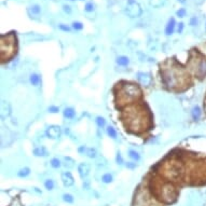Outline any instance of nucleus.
Returning <instances> with one entry per match:
<instances>
[{"label": "nucleus", "instance_id": "obj_1", "mask_svg": "<svg viewBox=\"0 0 206 206\" xmlns=\"http://www.w3.org/2000/svg\"><path fill=\"white\" fill-rule=\"evenodd\" d=\"M120 120L130 134L141 135L153 128V115L146 102H137L123 108Z\"/></svg>", "mask_w": 206, "mask_h": 206}, {"label": "nucleus", "instance_id": "obj_2", "mask_svg": "<svg viewBox=\"0 0 206 206\" xmlns=\"http://www.w3.org/2000/svg\"><path fill=\"white\" fill-rule=\"evenodd\" d=\"M160 74L165 87L174 93L185 92L191 84L189 72L175 57L167 58L161 64Z\"/></svg>", "mask_w": 206, "mask_h": 206}, {"label": "nucleus", "instance_id": "obj_3", "mask_svg": "<svg viewBox=\"0 0 206 206\" xmlns=\"http://www.w3.org/2000/svg\"><path fill=\"white\" fill-rule=\"evenodd\" d=\"M115 105L117 109H123L143 98V91L138 84L120 81L113 87Z\"/></svg>", "mask_w": 206, "mask_h": 206}, {"label": "nucleus", "instance_id": "obj_4", "mask_svg": "<svg viewBox=\"0 0 206 206\" xmlns=\"http://www.w3.org/2000/svg\"><path fill=\"white\" fill-rule=\"evenodd\" d=\"M164 178L168 180H179L182 174L181 161L178 156H169L159 164V172Z\"/></svg>", "mask_w": 206, "mask_h": 206}, {"label": "nucleus", "instance_id": "obj_5", "mask_svg": "<svg viewBox=\"0 0 206 206\" xmlns=\"http://www.w3.org/2000/svg\"><path fill=\"white\" fill-rule=\"evenodd\" d=\"M18 51L17 38L14 31H11L0 37V58L1 63H8L16 56Z\"/></svg>", "mask_w": 206, "mask_h": 206}, {"label": "nucleus", "instance_id": "obj_6", "mask_svg": "<svg viewBox=\"0 0 206 206\" xmlns=\"http://www.w3.org/2000/svg\"><path fill=\"white\" fill-rule=\"evenodd\" d=\"M187 66L196 77L203 78L206 76V59L202 58L198 54V56H193L190 53V58L187 62Z\"/></svg>", "mask_w": 206, "mask_h": 206}, {"label": "nucleus", "instance_id": "obj_7", "mask_svg": "<svg viewBox=\"0 0 206 206\" xmlns=\"http://www.w3.org/2000/svg\"><path fill=\"white\" fill-rule=\"evenodd\" d=\"M143 10L140 8V5L138 3H133V4H128V9H126V13L130 17H138L141 15Z\"/></svg>", "mask_w": 206, "mask_h": 206}, {"label": "nucleus", "instance_id": "obj_8", "mask_svg": "<svg viewBox=\"0 0 206 206\" xmlns=\"http://www.w3.org/2000/svg\"><path fill=\"white\" fill-rule=\"evenodd\" d=\"M137 79L141 84L144 85H147L149 87L151 82H152V77L150 74H147V72H138L137 74Z\"/></svg>", "mask_w": 206, "mask_h": 206}, {"label": "nucleus", "instance_id": "obj_9", "mask_svg": "<svg viewBox=\"0 0 206 206\" xmlns=\"http://www.w3.org/2000/svg\"><path fill=\"white\" fill-rule=\"evenodd\" d=\"M62 134V130L57 125H52L46 130V135L50 138H58Z\"/></svg>", "mask_w": 206, "mask_h": 206}, {"label": "nucleus", "instance_id": "obj_10", "mask_svg": "<svg viewBox=\"0 0 206 206\" xmlns=\"http://www.w3.org/2000/svg\"><path fill=\"white\" fill-rule=\"evenodd\" d=\"M62 180L65 187H70V186L74 185V177H72V175H71L69 172H64V173L62 174Z\"/></svg>", "mask_w": 206, "mask_h": 206}, {"label": "nucleus", "instance_id": "obj_11", "mask_svg": "<svg viewBox=\"0 0 206 206\" xmlns=\"http://www.w3.org/2000/svg\"><path fill=\"white\" fill-rule=\"evenodd\" d=\"M175 26H176L175 18H174V17L169 18L168 22H167V25H166V27H165V33H166L167 36H171V35L174 33V30H175Z\"/></svg>", "mask_w": 206, "mask_h": 206}, {"label": "nucleus", "instance_id": "obj_12", "mask_svg": "<svg viewBox=\"0 0 206 206\" xmlns=\"http://www.w3.org/2000/svg\"><path fill=\"white\" fill-rule=\"evenodd\" d=\"M78 171L80 175H81V177H87L89 172H90V166L87 163H81V164L79 165Z\"/></svg>", "mask_w": 206, "mask_h": 206}, {"label": "nucleus", "instance_id": "obj_13", "mask_svg": "<svg viewBox=\"0 0 206 206\" xmlns=\"http://www.w3.org/2000/svg\"><path fill=\"white\" fill-rule=\"evenodd\" d=\"M80 152H83L85 156H87L89 158H95L96 157V150L93 148H85V147H81L79 149Z\"/></svg>", "mask_w": 206, "mask_h": 206}, {"label": "nucleus", "instance_id": "obj_14", "mask_svg": "<svg viewBox=\"0 0 206 206\" xmlns=\"http://www.w3.org/2000/svg\"><path fill=\"white\" fill-rule=\"evenodd\" d=\"M33 154L37 157H48L49 152L46 151V149L44 147H37L33 150Z\"/></svg>", "mask_w": 206, "mask_h": 206}, {"label": "nucleus", "instance_id": "obj_15", "mask_svg": "<svg viewBox=\"0 0 206 206\" xmlns=\"http://www.w3.org/2000/svg\"><path fill=\"white\" fill-rule=\"evenodd\" d=\"M166 0H149V4L153 7V8H160L162 5H164Z\"/></svg>", "mask_w": 206, "mask_h": 206}, {"label": "nucleus", "instance_id": "obj_16", "mask_svg": "<svg viewBox=\"0 0 206 206\" xmlns=\"http://www.w3.org/2000/svg\"><path fill=\"white\" fill-rule=\"evenodd\" d=\"M117 63L120 66H128V63H130V59L126 56H120V57L117 58Z\"/></svg>", "mask_w": 206, "mask_h": 206}, {"label": "nucleus", "instance_id": "obj_17", "mask_svg": "<svg viewBox=\"0 0 206 206\" xmlns=\"http://www.w3.org/2000/svg\"><path fill=\"white\" fill-rule=\"evenodd\" d=\"M76 115V111H74L72 108H66L64 110V117L67 118V119H72Z\"/></svg>", "mask_w": 206, "mask_h": 206}, {"label": "nucleus", "instance_id": "obj_18", "mask_svg": "<svg viewBox=\"0 0 206 206\" xmlns=\"http://www.w3.org/2000/svg\"><path fill=\"white\" fill-rule=\"evenodd\" d=\"M30 82L33 85H38L40 83V77L37 74H33L30 76Z\"/></svg>", "mask_w": 206, "mask_h": 206}, {"label": "nucleus", "instance_id": "obj_19", "mask_svg": "<svg viewBox=\"0 0 206 206\" xmlns=\"http://www.w3.org/2000/svg\"><path fill=\"white\" fill-rule=\"evenodd\" d=\"M29 174H30V169L28 168V167H24V168H22L18 173H17V175L20 176V177H26V176H28Z\"/></svg>", "mask_w": 206, "mask_h": 206}, {"label": "nucleus", "instance_id": "obj_20", "mask_svg": "<svg viewBox=\"0 0 206 206\" xmlns=\"http://www.w3.org/2000/svg\"><path fill=\"white\" fill-rule=\"evenodd\" d=\"M107 134L109 136L111 137V138H117V132H115V130L112 126H108L107 128Z\"/></svg>", "mask_w": 206, "mask_h": 206}, {"label": "nucleus", "instance_id": "obj_21", "mask_svg": "<svg viewBox=\"0 0 206 206\" xmlns=\"http://www.w3.org/2000/svg\"><path fill=\"white\" fill-rule=\"evenodd\" d=\"M201 115V110L198 107H194L193 110H192V117H193L194 120H198Z\"/></svg>", "mask_w": 206, "mask_h": 206}, {"label": "nucleus", "instance_id": "obj_22", "mask_svg": "<svg viewBox=\"0 0 206 206\" xmlns=\"http://www.w3.org/2000/svg\"><path fill=\"white\" fill-rule=\"evenodd\" d=\"M30 11L33 12V14H39L41 12V8L38 4H33V7H30Z\"/></svg>", "mask_w": 206, "mask_h": 206}, {"label": "nucleus", "instance_id": "obj_23", "mask_svg": "<svg viewBox=\"0 0 206 206\" xmlns=\"http://www.w3.org/2000/svg\"><path fill=\"white\" fill-rule=\"evenodd\" d=\"M128 154H130L131 159H133V160H135V161H138V160L140 159V157H139V154H138V152L134 151V150H130Z\"/></svg>", "mask_w": 206, "mask_h": 206}, {"label": "nucleus", "instance_id": "obj_24", "mask_svg": "<svg viewBox=\"0 0 206 206\" xmlns=\"http://www.w3.org/2000/svg\"><path fill=\"white\" fill-rule=\"evenodd\" d=\"M96 123H97V125H98L99 128H103V126H105V124H106V121H105V119H104L103 117H97V118H96Z\"/></svg>", "mask_w": 206, "mask_h": 206}, {"label": "nucleus", "instance_id": "obj_25", "mask_svg": "<svg viewBox=\"0 0 206 206\" xmlns=\"http://www.w3.org/2000/svg\"><path fill=\"white\" fill-rule=\"evenodd\" d=\"M102 180H103L105 183H109V182L112 181V176L110 174H105L103 176V178H102Z\"/></svg>", "mask_w": 206, "mask_h": 206}, {"label": "nucleus", "instance_id": "obj_26", "mask_svg": "<svg viewBox=\"0 0 206 206\" xmlns=\"http://www.w3.org/2000/svg\"><path fill=\"white\" fill-rule=\"evenodd\" d=\"M72 28L76 30H81L83 28V24L81 22H74L72 23Z\"/></svg>", "mask_w": 206, "mask_h": 206}, {"label": "nucleus", "instance_id": "obj_27", "mask_svg": "<svg viewBox=\"0 0 206 206\" xmlns=\"http://www.w3.org/2000/svg\"><path fill=\"white\" fill-rule=\"evenodd\" d=\"M51 165H52V167L54 168H58L59 166H61V162L58 159H52L51 160Z\"/></svg>", "mask_w": 206, "mask_h": 206}, {"label": "nucleus", "instance_id": "obj_28", "mask_svg": "<svg viewBox=\"0 0 206 206\" xmlns=\"http://www.w3.org/2000/svg\"><path fill=\"white\" fill-rule=\"evenodd\" d=\"M44 186H46V188L48 190H52L54 188V182L53 180H51V179H48L46 182H44Z\"/></svg>", "mask_w": 206, "mask_h": 206}, {"label": "nucleus", "instance_id": "obj_29", "mask_svg": "<svg viewBox=\"0 0 206 206\" xmlns=\"http://www.w3.org/2000/svg\"><path fill=\"white\" fill-rule=\"evenodd\" d=\"M84 10L87 11V12H93V10H94V4L92 3V2H87L85 4V7H84Z\"/></svg>", "mask_w": 206, "mask_h": 206}, {"label": "nucleus", "instance_id": "obj_30", "mask_svg": "<svg viewBox=\"0 0 206 206\" xmlns=\"http://www.w3.org/2000/svg\"><path fill=\"white\" fill-rule=\"evenodd\" d=\"M63 198H64V201L67 203L74 202V198H72V195H70V194H64V195H63Z\"/></svg>", "mask_w": 206, "mask_h": 206}, {"label": "nucleus", "instance_id": "obj_31", "mask_svg": "<svg viewBox=\"0 0 206 206\" xmlns=\"http://www.w3.org/2000/svg\"><path fill=\"white\" fill-rule=\"evenodd\" d=\"M186 10L183 8H181V9H179V10H178L177 12H176V15H177V16H179V17H185L186 16Z\"/></svg>", "mask_w": 206, "mask_h": 206}, {"label": "nucleus", "instance_id": "obj_32", "mask_svg": "<svg viewBox=\"0 0 206 206\" xmlns=\"http://www.w3.org/2000/svg\"><path fill=\"white\" fill-rule=\"evenodd\" d=\"M58 28L62 29L63 31H70V27L69 26H67L65 24H59L58 25Z\"/></svg>", "mask_w": 206, "mask_h": 206}, {"label": "nucleus", "instance_id": "obj_33", "mask_svg": "<svg viewBox=\"0 0 206 206\" xmlns=\"http://www.w3.org/2000/svg\"><path fill=\"white\" fill-rule=\"evenodd\" d=\"M49 111L52 112V113H56V112L59 111V109H58V107H55V106H51V107L49 108Z\"/></svg>", "mask_w": 206, "mask_h": 206}, {"label": "nucleus", "instance_id": "obj_34", "mask_svg": "<svg viewBox=\"0 0 206 206\" xmlns=\"http://www.w3.org/2000/svg\"><path fill=\"white\" fill-rule=\"evenodd\" d=\"M196 24H198V18H196V17H192V18L190 20V25H191V26H195Z\"/></svg>", "mask_w": 206, "mask_h": 206}, {"label": "nucleus", "instance_id": "obj_35", "mask_svg": "<svg viewBox=\"0 0 206 206\" xmlns=\"http://www.w3.org/2000/svg\"><path fill=\"white\" fill-rule=\"evenodd\" d=\"M63 9H64V11L67 13H71V8H70L69 5H67V4H64L63 5Z\"/></svg>", "mask_w": 206, "mask_h": 206}, {"label": "nucleus", "instance_id": "obj_36", "mask_svg": "<svg viewBox=\"0 0 206 206\" xmlns=\"http://www.w3.org/2000/svg\"><path fill=\"white\" fill-rule=\"evenodd\" d=\"M117 162H118V164H123V160H122V157H121L120 152L117 156Z\"/></svg>", "mask_w": 206, "mask_h": 206}, {"label": "nucleus", "instance_id": "obj_37", "mask_svg": "<svg viewBox=\"0 0 206 206\" xmlns=\"http://www.w3.org/2000/svg\"><path fill=\"white\" fill-rule=\"evenodd\" d=\"M182 30H183V23H179V25H178V28H177L178 33H181Z\"/></svg>", "mask_w": 206, "mask_h": 206}, {"label": "nucleus", "instance_id": "obj_38", "mask_svg": "<svg viewBox=\"0 0 206 206\" xmlns=\"http://www.w3.org/2000/svg\"><path fill=\"white\" fill-rule=\"evenodd\" d=\"M126 166H128V167H130V168H134V167L136 166V163H132V162H128V164H126Z\"/></svg>", "mask_w": 206, "mask_h": 206}, {"label": "nucleus", "instance_id": "obj_39", "mask_svg": "<svg viewBox=\"0 0 206 206\" xmlns=\"http://www.w3.org/2000/svg\"><path fill=\"white\" fill-rule=\"evenodd\" d=\"M65 161H70V162H72V160H71V159H69V158H65ZM67 165H68V167H72V166H74V164H72V163H68V164H67L66 163V166Z\"/></svg>", "mask_w": 206, "mask_h": 206}, {"label": "nucleus", "instance_id": "obj_40", "mask_svg": "<svg viewBox=\"0 0 206 206\" xmlns=\"http://www.w3.org/2000/svg\"><path fill=\"white\" fill-rule=\"evenodd\" d=\"M135 3V0H128V4H133Z\"/></svg>", "mask_w": 206, "mask_h": 206}, {"label": "nucleus", "instance_id": "obj_41", "mask_svg": "<svg viewBox=\"0 0 206 206\" xmlns=\"http://www.w3.org/2000/svg\"><path fill=\"white\" fill-rule=\"evenodd\" d=\"M205 29H206V24H205Z\"/></svg>", "mask_w": 206, "mask_h": 206}]
</instances>
